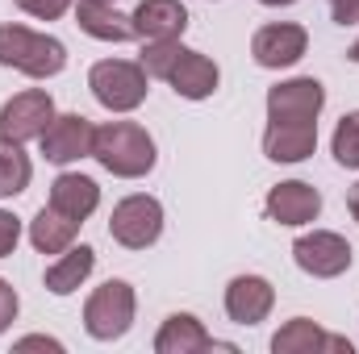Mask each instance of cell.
Masks as SVG:
<instances>
[{"label":"cell","mask_w":359,"mask_h":354,"mask_svg":"<svg viewBox=\"0 0 359 354\" xmlns=\"http://www.w3.org/2000/svg\"><path fill=\"white\" fill-rule=\"evenodd\" d=\"M138 63L147 67V76L172 84L176 96L184 100H209L217 84H222V71L209 55L201 50H188L180 46V38H168V42H142V55Z\"/></svg>","instance_id":"obj_1"},{"label":"cell","mask_w":359,"mask_h":354,"mask_svg":"<svg viewBox=\"0 0 359 354\" xmlns=\"http://www.w3.org/2000/svg\"><path fill=\"white\" fill-rule=\"evenodd\" d=\"M92 159L117 179H142L155 171V138L138 121H104L92 138Z\"/></svg>","instance_id":"obj_2"},{"label":"cell","mask_w":359,"mask_h":354,"mask_svg":"<svg viewBox=\"0 0 359 354\" xmlns=\"http://www.w3.org/2000/svg\"><path fill=\"white\" fill-rule=\"evenodd\" d=\"M0 67H13L29 80H50L67 67V46L29 25H0Z\"/></svg>","instance_id":"obj_3"},{"label":"cell","mask_w":359,"mask_h":354,"mask_svg":"<svg viewBox=\"0 0 359 354\" xmlns=\"http://www.w3.org/2000/svg\"><path fill=\"white\" fill-rule=\"evenodd\" d=\"M88 88L100 108H109V113H134L147 100V92H151V76H147L142 63L100 59V63H92V71H88Z\"/></svg>","instance_id":"obj_4"},{"label":"cell","mask_w":359,"mask_h":354,"mask_svg":"<svg viewBox=\"0 0 359 354\" xmlns=\"http://www.w3.org/2000/svg\"><path fill=\"white\" fill-rule=\"evenodd\" d=\"M138 313V296L126 279H104L88 300H84V330L96 342H117L130 334Z\"/></svg>","instance_id":"obj_5"},{"label":"cell","mask_w":359,"mask_h":354,"mask_svg":"<svg viewBox=\"0 0 359 354\" xmlns=\"http://www.w3.org/2000/svg\"><path fill=\"white\" fill-rule=\"evenodd\" d=\"M159 234H163V204L155 196L134 192V196H126V200L113 204V213H109V238L117 246L147 250V246L159 242Z\"/></svg>","instance_id":"obj_6"},{"label":"cell","mask_w":359,"mask_h":354,"mask_svg":"<svg viewBox=\"0 0 359 354\" xmlns=\"http://www.w3.org/2000/svg\"><path fill=\"white\" fill-rule=\"evenodd\" d=\"M50 121H55V100L46 88H25L0 104V138H8V142L25 146V142L42 138Z\"/></svg>","instance_id":"obj_7"},{"label":"cell","mask_w":359,"mask_h":354,"mask_svg":"<svg viewBox=\"0 0 359 354\" xmlns=\"http://www.w3.org/2000/svg\"><path fill=\"white\" fill-rule=\"evenodd\" d=\"M292 263L313 279H339L351 267V242L334 229H313L292 242Z\"/></svg>","instance_id":"obj_8"},{"label":"cell","mask_w":359,"mask_h":354,"mask_svg":"<svg viewBox=\"0 0 359 354\" xmlns=\"http://www.w3.org/2000/svg\"><path fill=\"white\" fill-rule=\"evenodd\" d=\"M305 50H309V34L297 21H271L264 29H255V38H251V59L264 71H284V67L301 63Z\"/></svg>","instance_id":"obj_9"},{"label":"cell","mask_w":359,"mask_h":354,"mask_svg":"<svg viewBox=\"0 0 359 354\" xmlns=\"http://www.w3.org/2000/svg\"><path fill=\"white\" fill-rule=\"evenodd\" d=\"M92 138H96V125H92L84 113H55V121L46 125V134L38 138L46 163H80L92 155Z\"/></svg>","instance_id":"obj_10"},{"label":"cell","mask_w":359,"mask_h":354,"mask_svg":"<svg viewBox=\"0 0 359 354\" xmlns=\"http://www.w3.org/2000/svg\"><path fill=\"white\" fill-rule=\"evenodd\" d=\"M326 108V88L313 76H297L268 88V121H318Z\"/></svg>","instance_id":"obj_11"},{"label":"cell","mask_w":359,"mask_h":354,"mask_svg":"<svg viewBox=\"0 0 359 354\" xmlns=\"http://www.w3.org/2000/svg\"><path fill=\"white\" fill-rule=\"evenodd\" d=\"M264 213H268V221H276V225H292V229L297 225H309L322 213V192L313 183H305V179H284V183H276L268 192Z\"/></svg>","instance_id":"obj_12"},{"label":"cell","mask_w":359,"mask_h":354,"mask_svg":"<svg viewBox=\"0 0 359 354\" xmlns=\"http://www.w3.org/2000/svg\"><path fill=\"white\" fill-rule=\"evenodd\" d=\"M271 304H276V288L264 275H234L226 288V317L234 325H259L268 321Z\"/></svg>","instance_id":"obj_13"},{"label":"cell","mask_w":359,"mask_h":354,"mask_svg":"<svg viewBox=\"0 0 359 354\" xmlns=\"http://www.w3.org/2000/svg\"><path fill=\"white\" fill-rule=\"evenodd\" d=\"M318 150V121H268L264 155L271 163H305Z\"/></svg>","instance_id":"obj_14"},{"label":"cell","mask_w":359,"mask_h":354,"mask_svg":"<svg viewBox=\"0 0 359 354\" xmlns=\"http://www.w3.org/2000/svg\"><path fill=\"white\" fill-rule=\"evenodd\" d=\"M205 351H234L230 342H213L201 317L192 313H172L159 334H155V354H205Z\"/></svg>","instance_id":"obj_15"},{"label":"cell","mask_w":359,"mask_h":354,"mask_svg":"<svg viewBox=\"0 0 359 354\" xmlns=\"http://www.w3.org/2000/svg\"><path fill=\"white\" fill-rule=\"evenodd\" d=\"M134 38L142 42H168V38H180L188 29V8L180 0H142L134 13Z\"/></svg>","instance_id":"obj_16"},{"label":"cell","mask_w":359,"mask_h":354,"mask_svg":"<svg viewBox=\"0 0 359 354\" xmlns=\"http://www.w3.org/2000/svg\"><path fill=\"white\" fill-rule=\"evenodd\" d=\"M271 351H276V354H318V351L351 354V342H347V338L326 334V330H322L318 321H309V317H292V321H284V325L276 330Z\"/></svg>","instance_id":"obj_17"},{"label":"cell","mask_w":359,"mask_h":354,"mask_svg":"<svg viewBox=\"0 0 359 354\" xmlns=\"http://www.w3.org/2000/svg\"><path fill=\"white\" fill-rule=\"evenodd\" d=\"M96 204H100V187H96L92 176L63 171V176L50 183V208H59L63 217H72V221H80V225L96 213Z\"/></svg>","instance_id":"obj_18"},{"label":"cell","mask_w":359,"mask_h":354,"mask_svg":"<svg viewBox=\"0 0 359 354\" xmlns=\"http://www.w3.org/2000/svg\"><path fill=\"white\" fill-rule=\"evenodd\" d=\"M76 25L96 42H130L134 21L113 8V0H76Z\"/></svg>","instance_id":"obj_19"},{"label":"cell","mask_w":359,"mask_h":354,"mask_svg":"<svg viewBox=\"0 0 359 354\" xmlns=\"http://www.w3.org/2000/svg\"><path fill=\"white\" fill-rule=\"evenodd\" d=\"M92 267H96V250H92L88 242H72L63 255H55V263L46 267V275H42V283H46V292L50 296H72V292H80V283L92 275Z\"/></svg>","instance_id":"obj_20"},{"label":"cell","mask_w":359,"mask_h":354,"mask_svg":"<svg viewBox=\"0 0 359 354\" xmlns=\"http://www.w3.org/2000/svg\"><path fill=\"white\" fill-rule=\"evenodd\" d=\"M76 234H80V221H72V217H63L59 208H38V217L29 221V242H34V250L38 255H63L72 242H76Z\"/></svg>","instance_id":"obj_21"},{"label":"cell","mask_w":359,"mask_h":354,"mask_svg":"<svg viewBox=\"0 0 359 354\" xmlns=\"http://www.w3.org/2000/svg\"><path fill=\"white\" fill-rule=\"evenodd\" d=\"M29 179H34V163H29V155L21 150V142L0 138V200L21 196V192L29 187Z\"/></svg>","instance_id":"obj_22"},{"label":"cell","mask_w":359,"mask_h":354,"mask_svg":"<svg viewBox=\"0 0 359 354\" xmlns=\"http://www.w3.org/2000/svg\"><path fill=\"white\" fill-rule=\"evenodd\" d=\"M330 150H334V163H339V167L359 171V108L355 113H343V121L334 125Z\"/></svg>","instance_id":"obj_23"},{"label":"cell","mask_w":359,"mask_h":354,"mask_svg":"<svg viewBox=\"0 0 359 354\" xmlns=\"http://www.w3.org/2000/svg\"><path fill=\"white\" fill-rule=\"evenodd\" d=\"M17 4H21V13H29L38 21H55L72 8V0H17Z\"/></svg>","instance_id":"obj_24"},{"label":"cell","mask_w":359,"mask_h":354,"mask_svg":"<svg viewBox=\"0 0 359 354\" xmlns=\"http://www.w3.org/2000/svg\"><path fill=\"white\" fill-rule=\"evenodd\" d=\"M17 242H21V221L8 208H0V259H8L17 250Z\"/></svg>","instance_id":"obj_25"},{"label":"cell","mask_w":359,"mask_h":354,"mask_svg":"<svg viewBox=\"0 0 359 354\" xmlns=\"http://www.w3.org/2000/svg\"><path fill=\"white\" fill-rule=\"evenodd\" d=\"M17 309H21V296H17V288L8 283V279H0V334L17 321Z\"/></svg>","instance_id":"obj_26"},{"label":"cell","mask_w":359,"mask_h":354,"mask_svg":"<svg viewBox=\"0 0 359 354\" xmlns=\"http://www.w3.org/2000/svg\"><path fill=\"white\" fill-rule=\"evenodd\" d=\"M326 4L339 25H359V0H326Z\"/></svg>","instance_id":"obj_27"},{"label":"cell","mask_w":359,"mask_h":354,"mask_svg":"<svg viewBox=\"0 0 359 354\" xmlns=\"http://www.w3.org/2000/svg\"><path fill=\"white\" fill-rule=\"evenodd\" d=\"M17 351H63V342H55V338H42V334H34V338H21V342H17Z\"/></svg>","instance_id":"obj_28"},{"label":"cell","mask_w":359,"mask_h":354,"mask_svg":"<svg viewBox=\"0 0 359 354\" xmlns=\"http://www.w3.org/2000/svg\"><path fill=\"white\" fill-rule=\"evenodd\" d=\"M347 208H351V217L359 221V183H351V187H347Z\"/></svg>","instance_id":"obj_29"},{"label":"cell","mask_w":359,"mask_h":354,"mask_svg":"<svg viewBox=\"0 0 359 354\" xmlns=\"http://www.w3.org/2000/svg\"><path fill=\"white\" fill-rule=\"evenodd\" d=\"M259 4H268V8H288V4H297V0H259Z\"/></svg>","instance_id":"obj_30"},{"label":"cell","mask_w":359,"mask_h":354,"mask_svg":"<svg viewBox=\"0 0 359 354\" xmlns=\"http://www.w3.org/2000/svg\"><path fill=\"white\" fill-rule=\"evenodd\" d=\"M347 59H351V63H359V38H355V46L347 50Z\"/></svg>","instance_id":"obj_31"}]
</instances>
